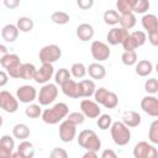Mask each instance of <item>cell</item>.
Masks as SVG:
<instances>
[{
	"label": "cell",
	"mask_w": 158,
	"mask_h": 158,
	"mask_svg": "<svg viewBox=\"0 0 158 158\" xmlns=\"http://www.w3.org/2000/svg\"><path fill=\"white\" fill-rule=\"evenodd\" d=\"M100 158H117V154H116V152H115L114 149L107 148V149H104V151H102Z\"/></svg>",
	"instance_id": "c3c4849f"
},
{
	"label": "cell",
	"mask_w": 158,
	"mask_h": 158,
	"mask_svg": "<svg viewBox=\"0 0 158 158\" xmlns=\"http://www.w3.org/2000/svg\"><path fill=\"white\" fill-rule=\"evenodd\" d=\"M122 47H123V52H132V51H135V49H137L138 48V46H137V43H136V41L133 40V37L128 33L127 35V37L122 41Z\"/></svg>",
	"instance_id": "b9f144b4"
},
{
	"label": "cell",
	"mask_w": 158,
	"mask_h": 158,
	"mask_svg": "<svg viewBox=\"0 0 158 158\" xmlns=\"http://www.w3.org/2000/svg\"><path fill=\"white\" fill-rule=\"evenodd\" d=\"M81 158H99L98 157V153L96 152H90V151H86L83 156H81Z\"/></svg>",
	"instance_id": "db71d44e"
},
{
	"label": "cell",
	"mask_w": 158,
	"mask_h": 158,
	"mask_svg": "<svg viewBox=\"0 0 158 158\" xmlns=\"http://www.w3.org/2000/svg\"><path fill=\"white\" fill-rule=\"evenodd\" d=\"M49 158H69V156H68V152L64 148L54 147L49 152Z\"/></svg>",
	"instance_id": "f6af8a7d"
},
{
	"label": "cell",
	"mask_w": 158,
	"mask_h": 158,
	"mask_svg": "<svg viewBox=\"0 0 158 158\" xmlns=\"http://www.w3.org/2000/svg\"><path fill=\"white\" fill-rule=\"evenodd\" d=\"M101 105L105 106L106 109H115L118 105V96L114 91L107 90V93H106V95H105Z\"/></svg>",
	"instance_id": "f546056e"
},
{
	"label": "cell",
	"mask_w": 158,
	"mask_h": 158,
	"mask_svg": "<svg viewBox=\"0 0 158 158\" xmlns=\"http://www.w3.org/2000/svg\"><path fill=\"white\" fill-rule=\"evenodd\" d=\"M130 35L133 37V40L136 41V43H137L138 47L143 46V44L146 43V41H147V35H146V32H143V31H133V32H131Z\"/></svg>",
	"instance_id": "7bdbcfd3"
},
{
	"label": "cell",
	"mask_w": 158,
	"mask_h": 158,
	"mask_svg": "<svg viewBox=\"0 0 158 158\" xmlns=\"http://www.w3.org/2000/svg\"><path fill=\"white\" fill-rule=\"evenodd\" d=\"M16 99L22 104H32L35 100H37V90L30 84L21 85L16 90Z\"/></svg>",
	"instance_id": "ba28073f"
},
{
	"label": "cell",
	"mask_w": 158,
	"mask_h": 158,
	"mask_svg": "<svg viewBox=\"0 0 158 158\" xmlns=\"http://www.w3.org/2000/svg\"><path fill=\"white\" fill-rule=\"evenodd\" d=\"M149 1L147 0H133V6H132V12L135 14H146L149 10Z\"/></svg>",
	"instance_id": "836d02e7"
},
{
	"label": "cell",
	"mask_w": 158,
	"mask_h": 158,
	"mask_svg": "<svg viewBox=\"0 0 158 158\" xmlns=\"http://www.w3.org/2000/svg\"><path fill=\"white\" fill-rule=\"evenodd\" d=\"M60 89L65 96L72 99H78V83L74 79L70 78L69 80H67L63 85H60Z\"/></svg>",
	"instance_id": "7402d4cb"
},
{
	"label": "cell",
	"mask_w": 158,
	"mask_h": 158,
	"mask_svg": "<svg viewBox=\"0 0 158 158\" xmlns=\"http://www.w3.org/2000/svg\"><path fill=\"white\" fill-rule=\"evenodd\" d=\"M102 20H104V22L106 25L115 26L120 21V14L116 10H106L104 12V15H102Z\"/></svg>",
	"instance_id": "4dcf8cb0"
},
{
	"label": "cell",
	"mask_w": 158,
	"mask_h": 158,
	"mask_svg": "<svg viewBox=\"0 0 158 158\" xmlns=\"http://www.w3.org/2000/svg\"><path fill=\"white\" fill-rule=\"evenodd\" d=\"M132 153L135 158H158V149L154 144L147 141H139L136 143Z\"/></svg>",
	"instance_id": "52a82bcc"
},
{
	"label": "cell",
	"mask_w": 158,
	"mask_h": 158,
	"mask_svg": "<svg viewBox=\"0 0 158 158\" xmlns=\"http://www.w3.org/2000/svg\"><path fill=\"white\" fill-rule=\"evenodd\" d=\"M58 96V88L54 83H47L42 85L40 93H37V100L41 106H47L52 104Z\"/></svg>",
	"instance_id": "5b68a950"
},
{
	"label": "cell",
	"mask_w": 158,
	"mask_h": 158,
	"mask_svg": "<svg viewBox=\"0 0 158 158\" xmlns=\"http://www.w3.org/2000/svg\"><path fill=\"white\" fill-rule=\"evenodd\" d=\"M86 74H89V77L91 79H95V80H101L105 78L106 75V69L102 64L100 63H91L89 64V67L86 68Z\"/></svg>",
	"instance_id": "ffe728a7"
},
{
	"label": "cell",
	"mask_w": 158,
	"mask_h": 158,
	"mask_svg": "<svg viewBox=\"0 0 158 158\" xmlns=\"http://www.w3.org/2000/svg\"><path fill=\"white\" fill-rule=\"evenodd\" d=\"M9 81V75L5 70H0V88L1 86H5Z\"/></svg>",
	"instance_id": "816d5d0a"
},
{
	"label": "cell",
	"mask_w": 158,
	"mask_h": 158,
	"mask_svg": "<svg viewBox=\"0 0 158 158\" xmlns=\"http://www.w3.org/2000/svg\"><path fill=\"white\" fill-rule=\"evenodd\" d=\"M142 27L147 31V33L158 32V19L153 14H144L141 19Z\"/></svg>",
	"instance_id": "ac0fdd59"
},
{
	"label": "cell",
	"mask_w": 158,
	"mask_h": 158,
	"mask_svg": "<svg viewBox=\"0 0 158 158\" xmlns=\"http://www.w3.org/2000/svg\"><path fill=\"white\" fill-rule=\"evenodd\" d=\"M121 62L127 65V67H131V65H135L137 62H138V56L136 53V51H132V52H123L122 56H121Z\"/></svg>",
	"instance_id": "8d00e7d4"
},
{
	"label": "cell",
	"mask_w": 158,
	"mask_h": 158,
	"mask_svg": "<svg viewBox=\"0 0 158 158\" xmlns=\"http://www.w3.org/2000/svg\"><path fill=\"white\" fill-rule=\"evenodd\" d=\"M12 136L20 141H25L30 137V127L26 123H16L12 127Z\"/></svg>",
	"instance_id": "cb8c5ba5"
},
{
	"label": "cell",
	"mask_w": 158,
	"mask_h": 158,
	"mask_svg": "<svg viewBox=\"0 0 158 158\" xmlns=\"http://www.w3.org/2000/svg\"><path fill=\"white\" fill-rule=\"evenodd\" d=\"M0 146L7 148L10 151H14V148H15V141H14V138L10 135H4L0 138Z\"/></svg>",
	"instance_id": "ee69618b"
},
{
	"label": "cell",
	"mask_w": 158,
	"mask_h": 158,
	"mask_svg": "<svg viewBox=\"0 0 158 158\" xmlns=\"http://www.w3.org/2000/svg\"><path fill=\"white\" fill-rule=\"evenodd\" d=\"M110 133L114 143L117 146H126L131 141V131L121 121L112 122L110 127Z\"/></svg>",
	"instance_id": "3957f363"
},
{
	"label": "cell",
	"mask_w": 158,
	"mask_h": 158,
	"mask_svg": "<svg viewBox=\"0 0 158 158\" xmlns=\"http://www.w3.org/2000/svg\"><path fill=\"white\" fill-rule=\"evenodd\" d=\"M80 112L89 118H96L101 115V109L100 106L90 99H83L80 101Z\"/></svg>",
	"instance_id": "8fae6325"
},
{
	"label": "cell",
	"mask_w": 158,
	"mask_h": 158,
	"mask_svg": "<svg viewBox=\"0 0 158 158\" xmlns=\"http://www.w3.org/2000/svg\"><path fill=\"white\" fill-rule=\"evenodd\" d=\"M25 115L28 118H38L42 115V109L40 104H28V106L25 109Z\"/></svg>",
	"instance_id": "e575fe53"
},
{
	"label": "cell",
	"mask_w": 158,
	"mask_h": 158,
	"mask_svg": "<svg viewBox=\"0 0 158 158\" xmlns=\"http://www.w3.org/2000/svg\"><path fill=\"white\" fill-rule=\"evenodd\" d=\"M12 157V151L0 146V158H11Z\"/></svg>",
	"instance_id": "681fc988"
},
{
	"label": "cell",
	"mask_w": 158,
	"mask_h": 158,
	"mask_svg": "<svg viewBox=\"0 0 158 158\" xmlns=\"http://www.w3.org/2000/svg\"><path fill=\"white\" fill-rule=\"evenodd\" d=\"M65 120L69 121L70 123H73L74 126H78V125L84 123L85 116H84L81 112H79V111H74V112H69V114L67 115V118H65Z\"/></svg>",
	"instance_id": "f35d334b"
},
{
	"label": "cell",
	"mask_w": 158,
	"mask_h": 158,
	"mask_svg": "<svg viewBox=\"0 0 158 158\" xmlns=\"http://www.w3.org/2000/svg\"><path fill=\"white\" fill-rule=\"evenodd\" d=\"M0 109L7 114H14L19 110V101L10 91L2 90L0 91Z\"/></svg>",
	"instance_id": "30bf717a"
},
{
	"label": "cell",
	"mask_w": 158,
	"mask_h": 158,
	"mask_svg": "<svg viewBox=\"0 0 158 158\" xmlns=\"http://www.w3.org/2000/svg\"><path fill=\"white\" fill-rule=\"evenodd\" d=\"M77 141H78V144L81 148H84L85 151L98 152L101 148V141L98 137L96 132L93 131V130H83V131H80Z\"/></svg>",
	"instance_id": "7a4b0ae2"
},
{
	"label": "cell",
	"mask_w": 158,
	"mask_h": 158,
	"mask_svg": "<svg viewBox=\"0 0 158 158\" xmlns=\"http://www.w3.org/2000/svg\"><path fill=\"white\" fill-rule=\"evenodd\" d=\"M77 5H78L81 10H89V9L94 5V1H93V0H78V1H77Z\"/></svg>",
	"instance_id": "bcb514c9"
},
{
	"label": "cell",
	"mask_w": 158,
	"mask_h": 158,
	"mask_svg": "<svg viewBox=\"0 0 158 158\" xmlns=\"http://www.w3.org/2000/svg\"><path fill=\"white\" fill-rule=\"evenodd\" d=\"M153 70V63L148 59H142L136 63V74L139 77H148Z\"/></svg>",
	"instance_id": "603a6c76"
},
{
	"label": "cell",
	"mask_w": 158,
	"mask_h": 158,
	"mask_svg": "<svg viewBox=\"0 0 158 158\" xmlns=\"http://www.w3.org/2000/svg\"><path fill=\"white\" fill-rule=\"evenodd\" d=\"M38 57L42 64H53L62 57V49L57 44H47L42 47Z\"/></svg>",
	"instance_id": "8992f818"
},
{
	"label": "cell",
	"mask_w": 158,
	"mask_h": 158,
	"mask_svg": "<svg viewBox=\"0 0 158 158\" xmlns=\"http://www.w3.org/2000/svg\"><path fill=\"white\" fill-rule=\"evenodd\" d=\"M37 68L32 63H22L20 70V79L22 80H33Z\"/></svg>",
	"instance_id": "d4e9b609"
},
{
	"label": "cell",
	"mask_w": 158,
	"mask_h": 158,
	"mask_svg": "<svg viewBox=\"0 0 158 158\" xmlns=\"http://www.w3.org/2000/svg\"><path fill=\"white\" fill-rule=\"evenodd\" d=\"M4 5H5L6 9L14 10L20 5V1L19 0H4Z\"/></svg>",
	"instance_id": "7dc6e473"
},
{
	"label": "cell",
	"mask_w": 158,
	"mask_h": 158,
	"mask_svg": "<svg viewBox=\"0 0 158 158\" xmlns=\"http://www.w3.org/2000/svg\"><path fill=\"white\" fill-rule=\"evenodd\" d=\"M132 6H133V0H117L116 1V11L120 15H126L132 12Z\"/></svg>",
	"instance_id": "1f68e13d"
},
{
	"label": "cell",
	"mask_w": 158,
	"mask_h": 158,
	"mask_svg": "<svg viewBox=\"0 0 158 158\" xmlns=\"http://www.w3.org/2000/svg\"><path fill=\"white\" fill-rule=\"evenodd\" d=\"M1 37L4 41L6 42H15L19 37V30L16 27V25L14 23H6L2 28H1Z\"/></svg>",
	"instance_id": "44dd1931"
},
{
	"label": "cell",
	"mask_w": 158,
	"mask_h": 158,
	"mask_svg": "<svg viewBox=\"0 0 158 158\" xmlns=\"http://www.w3.org/2000/svg\"><path fill=\"white\" fill-rule=\"evenodd\" d=\"M11 158H25V157H23L22 154H20V153L16 151L15 153H12V157H11Z\"/></svg>",
	"instance_id": "11a10c76"
},
{
	"label": "cell",
	"mask_w": 158,
	"mask_h": 158,
	"mask_svg": "<svg viewBox=\"0 0 158 158\" xmlns=\"http://www.w3.org/2000/svg\"><path fill=\"white\" fill-rule=\"evenodd\" d=\"M33 20L28 16H21L17 19L16 22V27L19 30V32H31L33 30Z\"/></svg>",
	"instance_id": "4316f807"
},
{
	"label": "cell",
	"mask_w": 158,
	"mask_h": 158,
	"mask_svg": "<svg viewBox=\"0 0 158 158\" xmlns=\"http://www.w3.org/2000/svg\"><path fill=\"white\" fill-rule=\"evenodd\" d=\"M136 22H137V20H136V16H135L133 12L126 14V15H120V21H118L120 27L126 30V31H128L132 27H135Z\"/></svg>",
	"instance_id": "83f0119b"
},
{
	"label": "cell",
	"mask_w": 158,
	"mask_h": 158,
	"mask_svg": "<svg viewBox=\"0 0 158 158\" xmlns=\"http://www.w3.org/2000/svg\"><path fill=\"white\" fill-rule=\"evenodd\" d=\"M141 109L148 116H158V99L154 95H147L141 100Z\"/></svg>",
	"instance_id": "5bb4252c"
},
{
	"label": "cell",
	"mask_w": 158,
	"mask_h": 158,
	"mask_svg": "<svg viewBox=\"0 0 158 158\" xmlns=\"http://www.w3.org/2000/svg\"><path fill=\"white\" fill-rule=\"evenodd\" d=\"M142 121V117L141 115L137 112V111H133V110H128V111H125L122 114V120L121 122L127 126L128 128L130 127H137Z\"/></svg>",
	"instance_id": "d6986e66"
},
{
	"label": "cell",
	"mask_w": 158,
	"mask_h": 158,
	"mask_svg": "<svg viewBox=\"0 0 158 158\" xmlns=\"http://www.w3.org/2000/svg\"><path fill=\"white\" fill-rule=\"evenodd\" d=\"M0 64L2 65V68L5 69V72L10 78L20 79V70H21L22 63L20 60V57L16 53H9L7 56H5V58L1 60Z\"/></svg>",
	"instance_id": "277c9868"
},
{
	"label": "cell",
	"mask_w": 158,
	"mask_h": 158,
	"mask_svg": "<svg viewBox=\"0 0 158 158\" xmlns=\"http://www.w3.org/2000/svg\"><path fill=\"white\" fill-rule=\"evenodd\" d=\"M90 53L93 56V58L95 60L99 62H104L106 59H109L110 54H111V49L110 47L101 41H94L90 46Z\"/></svg>",
	"instance_id": "9c48e42d"
},
{
	"label": "cell",
	"mask_w": 158,
	"mask_h": 158,
	"mask_svg": "<svg viewBox=\"0 0 158 158\" xmlns=\"http://www.w3.org/2000/svg\"><path fill=\"white\" fill-rule=\"evenodd\" d=\"M72 78L70 72L67 68H59L56 73H54V84L56 85H63L67 80H69Z\"/></svg>",
	"instance_id": "f1b7e54d"
},
{
	"label": "cell",
	"mask_w": 158,
	"mask_h": 158,
	"mask_svg": "<svg viewBox=\"0 0 158 158\" xmlns=\"http://www.w3.org/2000/svg\"><path fill=\"white\" fill-rule=\"evenodd\" d=\"M148 41L152 46H158V32H153V33H148Z\"/></svg>",
	"instance_id": "f907efd6"
},
{
	"label": "cell",
	"mask_w": 158,
	"mask_h": 158,
	"mask_svg": "<svg viewBox=\"0 0 158 158\" xmlns=\"http://www.w3.org/2000/svg\"><path fill=\"white\" fill-rule=\"evenodd\" d=\"M128 33H130L128 31H126L121 27H112L106 35V41L111 46H117V44L122 43V41L127 37Z\"/></svg>",
	"instance_id": "9a60e30c"
},
{
	"label": "cell",
	"mask_w": 158,
	"mask_h": 158,
	"mask_svg": "<svg viewBox=\"0 0 158 158\" xmlns=\"http://www.w3.org/2000/svg\"><path fill=\"white\" fill-rule=\"evenodd\" d=\"M77 136V126L70 123L69 121L64 120L59 125V138L62 142H72Z\"/></svg>",
	"instance_id": "7c38bea8"
},
{
	"label": "cell",
	"mask_w": 158,
	"mask_h": 158,
	"mask_svg": "<svg viewBox=\"0 0 158 158\" xmlns=\"http://www.w3.org/2000/svg\"><path fill=\"white\" fill-rule=\"evenodd\" d=\"M69 114V107L65 102H57L52 107L46 109L42 111V121L47 125H56L59 123L63 118L67 117Z\"/></svg>",
	"instance_id": "6da1fadb"
},
{
	"label": "cell",
	"mask_w": 158,
	"mask_h": 158,
	"mask_svg": "<svg viewBox=\"0 0 158 158\" xmlns=\"http://www.w3.org/2000/svg\"><path fill=\"white\" fill-rule=\"evenodd\" d=\"M70 75H73L77 79H81L86 75V67L83 63H74L70 67Z\"/></svg>",
	"instance_id": "d590c367"
},
{
	"label": "cell",
	"mask_w": 158,
	"mask_h": 158,
	"mask_svg": "<svg viewBox=\"0 0 158 158\" xmlns=\"http://www.w3.org/2000/svg\"><path fill=\"white\" fill-rule=\"evenodd\" d=\"M17 152L20 154H22L25 158H33L35 157V147H33V143L25 139V141H21L19 147H17Z\"/></svg>",
	"instance_id": "484cf974"
},
{
	"label": "cell",
	"mask_w": 158,
	"mask_h": 158,
	"mask_svg": "<svg viewBox=\"0 0 158 158\" xmlns=\"http://www.w3.org/2000/svg\"><path fill=\"white\" fill-rule=\"evenodd\" d=\"M75 35L79 38V41L81 42H88L94 37V27L90 23H80L77 30H75Z\"/></svg>",
	"instance_id": "e0dca14e"
},
{
	"label": "cell",
	"mask_w": 158,
	"mask_h": 158,
	"mask_svg": "<svg viewBox=\"0 0 158 158\" xmlns=\"http://www.w3.org/2000/svg\"><path fill=\"white\" fill-rule=\"evenodd\" d=\"M54 75V68L53 64H42L37 70H36V75H35V81L37 84H47L49 83V79H52V77Z\"/></svg>",
	"instance_id": "4fadbf2b"
},
{
	"label": "cell",
	"mask_w": 158,
	"mask_h": 158,
	"mask_svg": "<svg viewBox=\"0 0 158 158\" xmlns=\"http://www.w3.org/2000/svg\"><path fill=\"white\" fill-rule=\"evenodd\" d=\"M7 54H9V49H7V47L0 43V63H1V60L5 58V56H7Z\"/></svg>",
	"instance_id": "f5cc1de1"
},
{
	"label": "cell",
	"mask_w": 158,
	"mask_h": 158,
	"mask_svg": "<svg viewBox=\"0 0 158 158\" xmlns=\"http://www.w3.org/2000/svg\"><path fill=\"white\" fill-rule=\"evenodd\" d=\"M148 141L152 144H158V120H154L149 126Z\"/></svg>",
	"instance_id": "ab89813d"
},
{
	"label": "cell",
	"mask_w": 158,
	"mask_h": 158,
	"mask_svg": "<svg viewBox=\"0 0 158 158\" xmlns=\"http://www.w3.org/2000/svg\"><path fill=\"white\" fill-rule=\"evenodd\" d=\"M69 20H70L69 14H67L64 11H54L51 15V21L57 25H65L69 22Z\"/></svg>",
	"instance_id": "d6a6232c"
},
{
	"label": "cell",
	"mask_w": 158,
	"mask_h": 158,
	"mask_svg": "<svg viewBox=\"0 0 158 158\" xmlns=\"http://www.w3.org/2000/svg\"><path fill=\"white\" fill-rule=\"evenodd\" d=\"M144 90L148 95H156L158 93V80L156 78H149L144 81Z\"/></svg>",
	"instance_id": "60d3db41"
},
{
	"label": "cell",
	"mask_w": 158,
	"mask_h": 158,
	"mask_svg": "<svg viewBox=\"0 0 158 158\" xmlns=\"http://www.w3.org/2000/svg\"><path fill=\"white\" fill-rule=\"evenodd\" d=\"M96 125H98V127H99L100 130L106 131V130H109V128L111 127V125H112V117H111L110 115H107V114H101V115L99 116L98 121H96Z\"/></svg>",
	"instance_id": "74e56055"
},
{
	"label": "cell",
	"mask_w": 158,
	"mask_h": 158,
	"mask_svg": "<svg viewBox=\"0 0 158 158\" xmlns=\"http://www.w3.org/2000/svg\"><path fill=\"white\" fill-rule=\"evenodd\" d=\"M2 123H4V118H2V116L0 115V127L2 126Z\"/></svg>",
	"instance_id": "9f6ffc18"
},
{
	"label": "cell",
	"mask_w": 158,
	"mask_h": 158,
	"mask_svg": "<svg viewBox=\"0 0 158 158\" xmlns=\"http://www.w3.org/2000/svg\"><path fill=\"white\" fill-rule=\"evenodd\" d=\"M96 90L95 83L91 79H83L78 83V99L79 98H85L89 99L90 96L94 95Z\"/></svg>",
	"instance_id": "2e32d148"
}]
</instances>
